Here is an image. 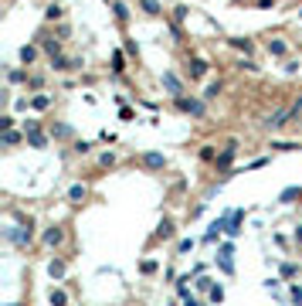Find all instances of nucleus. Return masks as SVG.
Here are the masks:
<instances>
[{
	"mask_svg": "<svg viewBox=\"0 0 302 306\" xmlns=\"http://www.w3.org/2000/svg\"><path fill=\"white\" fill-rule=\"evenodd\" d=\"M217 92H221V82H211V85L204 89V99H217Z\"/></svg>",
	"mask_w": 302,
	"mask_h": 306,
	"instance_id": "4be33fe9",
	"label": "nucleus"
},
{
	"mask_svg": "<svg viewBox=\"0 0 302 306\" xmlns=\"http://www.w3.org/2000/svg\"><path fill=\"white\" fill-rule=\"evenodd\" d=\"M112 14H116V21H129V7H126L123 0H116V4H112Z\"/></svg>",
	"mask_w": 302,
	"mask_h": 306,
	"instance_id": "9b49d317",
	"label": "nucleus"
},
{
	"mask_svg": "<svg viewBox=\"0 0 302 306\" xmlns=\"http://www.w3.org/2000/svg\"><path fill=\"white\" fill-rule=\"evenodd\" d=\"M295 242H302V225H299V228H295Z\"/></svg>",
	"mask_w": 302,
	"mask_h": 306,
	"instance_id": "c9c22d12",
	"label": "nucleus"
},
{
	"mask_svg": "<svg viewBox=\"0 0 302 306\" xmlns=\"http://www.w3.org/2000/svg\"><path fill=\"white\" fill-rule=\"evenodd\" d=\"M61 14H65V11H61V4H48L45 17H48V21H58V17H61Z\"/></svg>",
	"mask_w": 302,
	"mask_h": 306,
	"instance_id": "dca6fc26",
	"label": "nucleus"
},
{
	"mask_svg": "<svg viewBox=\"0 0 302 306\" xmlns=\"http://www.w3.org/2000/svg\"><path fill=\"white\" fill-rule=\"evenodd\" d=\"M177 109L180 113H187V116H194V119H204V102H197V99H187V95H177Z\"/></svg>",
	"mask_w": 302,
	"mask_h": 306,
	"instance_id": "f257e3e1",
	"label": "nucleus"
},
{
	"mask_svg": "<svg viewBox=\"0 0 302 306\" xmlns=\"http://www.w3.org/2000/svg\"><path fill=\"white\" fill-rule=\"evenodd\" d=\"M126 68V58H123V51H116V55H112V72H123Z\"/></svg>",
	"mask_w": 302,
	"mask_h": 306,
	"instance_id": "412c9836",
	"label": "nucleus"
},
{
	"mask_svg": "<svg viewBox=\"0 0 302 306\" xmlns=\"http://www.w3.org/2000/svg\"><path fill=\"white\" fill-rule=\"evenodd\" d=\"M27 136V147H34V150H45L48 147V136L41 133V129H34V133H24Z\"/></svg>",
	"mask_w": 302,
	"mask_h": 306,
	"instance_id": "6e6552de",
	"label": "nucleus"
},
{
	"mask_svg": "<svg viewBox=\"0 0 302 306\" xmlns=\"http://www.w3.org/2000/svg\"><path fill=\"white\" fill-rule=\"evenodd\" d=\"M143 167L146 170H163L167 167V157L163 153H143Z\"/></svg>",
	"mask_w": 302,
	"mask_h": 306,
	"instance_id": "423d86ee",
	"label": "nucleus"
},
{
	"mask_svg": "<svg viewBox=\"0 0 302 306\" xmlns=\"http://www.w3.org/2000/svg\"><path fill=\"white\" fill-rule=\"evenodd\" d=\"M183 306H201L197 299H191V296H183Z\"/></svg>",
	"mask_w": 302,
	"mask_h": 306,
	"instance_id": "f704fd0d",
	"label": "nucleus"
},
{
	"mask_svg": "<svg viewBox=\"0 0 302 306\" xmlns=\"http://www.w3.org/2000/svg\"><path fill=\"white\" fill-rule=\"evenodd\" d=\"M282 276H285V279H292V276H295V265H292V262H285V265H282Z\"/></svg>",
	"mask_w": 302,
	"mask_h": 306,
	"instance_id": "7c9ffc66",
	"label": "nucleus"
},
{
	"mask_svg": "<svg viewBox=\"0 0 302 306\" xmlns=\"http://www.w3.org/2000/svg\"><path fill=\"white\" fill-rule=\"evenodd\" d=\"M61 238H65V231H61L58 225H51V228L45 231V242H48V245H61Z\"/></svg>",
	"mask_w": 302,
	"mask_h": 306,
	"instance_id": "1a4fd4ad",
	"label": "nucleus"
},
{
	"mask_svg": "<svg viewBox=\"0 0 302 306\" xmlns=\"http://www.w3.org/2000/svg\"><path fill=\"white\" fill-rule=\"evenodd\" d=\"M41 45H45V51H48L51 58H55L58 51H61V45H58V41H41Z\"/></svg>",
	"mask_w": 302,
	"mask_h": 306,
	"instance_id": "b1692460",
	"label": "nucleus"
},
{
	"mask_svg": "<svg viewBox=\"0 0 302 306\" xmlns=\"http://www.w3.org/2000/svg\"><path fill=\"white\" fill-rule=\"evenodd\" d=\"M235 153H238V140H228V143H224V150L217 153V160H214V163H217V167H228V163L235 160Z\"/></svg>",
	"mask_w": 302,
	"mask_h": 306,
	"instance_id": "f03ea898",
	"label": "nucleus"
},
{
	"mask_svg": "<svg viewBox=\"0 0 302 306\" xmlns=\"http://www.w3.org/2000/svg\"><path fill=\"white\" fill-rule=\"evenodd\" d=\"M51 136H71V126H65V123H58L55 129H51Z\"/></svg>",
	"mask_w": 302,
	"mask_h": 306,
	"instance_id": "393cba45",
	"label": "nucleus"
},
{
	"mask_svg": "<svg viewBox=\"0 0 302 306\" xmlns=\"http://www.w3.org/2000/svg\"><path fill=\"white\" fill-rule=\"evenodd\" d=\"M85 187H82V184H71V187H68V201H85Z\"/></svg>",
	"mask_w": 302,
	"mask_h": 306,
	"instance_id": "ddd939ff",
	"label": "nucleus"
},
{
	"mask_svg": "<svg viewBox=\"0 0 302 306\" xmlns=\"http://www.w3.org/2000/svg\"><path fill=\"white\" fill-rule=\"evenodd\" d=\"M231 45H235V48H241L245 55H251V41H248V38H245V41H241V38H231Z\"/></svg>",
	"mask_w": 302,
	"mask_h": 306,
	"instance_id": "5701e85b",
	"label": "nucleus"
},
{
	"mask_svg": "<svg viewBox=\"0 0 302 306\" xmlns=\"http://www.w3.org/2000/svg\"><path fill=\"white\" fill-rule=\"evenodd\" d=\"M201 160H207V163H211V160H217V157H214V147H204L201 150Z\"/></svg>",
	"mask_w": 302,
	"mask_h": 306,
	"instance_id": "c85d7f7f",
	"label": "nucleus"
},
{
	"mask_svg": "<svg viewBox=\"0 0 302 306\" xmlns=\"http://www.w3.org/2000/svg\"><path fill=\"white\" fill-rule=\"evenodd\" d=\"M34 58H37V48H34V45H24L21 48V65H31Z\"/></svg>",
	"mask_w": 302,
	"mask_h": 306,
	"instance_id": "f8f14e48",
	"label": "nucleus"
},
{
	"mask_svg": "<svg viewBox=\"0 0 302 306\" xmlns=\"http://www.w3.org/2000/svg\"><path fill=\"white\" fill-rule=\"evenodd\" d=\"M157 238H163V242L173 238V221H170V218H163V221L157 225Z\"/></svg>",
	"mask_w": 302,
	"mask_h": 306,
	"instance_id": "9d476101",
	"label": "nucleus"
},
{
	"mask_svg": "<svg viewBox=\"0 0 302 306\" xmlns=\"http://www.w3.org/2000/svg\"><path fill=\"white\" fill-rule=\"evenodd\" d=\"M238 68H245V72H258V65H255V61H251V58H248V61H241V65H238Z\"/></svg>",
	"mask_w": 302,
	"mask_h": 306,
	"instance_id": "72a5a7b5",
	"label": "nucleus"
},
{
	"mask_svg": "<svg viewBox=\"0 0 302 306\" xmlns=\"http://www.w3.org/2000/svg\"><path fill=\"white\" fill-rule=\"evenodd\" d=\"M89 150H92L89 140H75V153H89Z\"/></svg>",
	"mask_w": 302,
	"mask_h": 306,
	"instance_id": "a878e982",
	"label": "nucleus"
},
{
	"mask_svg": "<svg viewBox=\"0 0 302 306\" xmlns=\"http://www.w3.org/2000/svg\"><path fill=\"white\" fill-rule=\"evenodd\" d=\"M31 106H34V109H48V106H51V95H34Z\"/></svg>",
	"mask_w": 302,
	"mask_h": 306,
	"instance_id": "6ab92c4d",
	"label": "nucleus"
},
{
	"mask_svg": "<svg viewBox=\"0 0 302 306\" xmlns=\"http://www.w3.org/2000/svg\"><path fill=\"white\" fill-rule=\"evenodd\" d=\"M4 143H7V147L21 143V133H17V129H4Z\"/></svg>",
	"mask_w": 302,
	"mask_h": 306,
	"instance_id": "a211bd4d",
	"label": "nucleus"
},
{
	"mask_svg": "<svg viewBox=\"0 0 302 306\" xmlns=\"http://www.w3.org/2000/svg\"><path fill=\"white\" fill-rule=\"evenodd\" d=\"M99 163H102V167H112V163H116V153H102Z\"/></svg>",
	"mask_w": 302,
	"mask_h": 306,
	"instance_id": "cd10ccee",
	"label": "nucleus"
},
{
	"mask_svg": "<svg viewBox=\"0 0 302 306\" xmlns=\"http://www.w3.org/2000/svg\"><path fill=\"white\" fill-rule=\"evenodd\" d=\"M163 85L170 89V95H173V99H177V95H183V82H180L173 72H163Z\"/></svg>",
	"mask_w": 302,
	"mask_h": 306,
	"instance_id": "39448f33",
	"label": "nucleus"
},
{
	"mask_svg": "<svg viewBox=\"0 0 302 306\" xmlns=\"http://www.w3.org/2000/svg\"><path fill=\"white\" fill-rule=\"evenodd\" d=\"M139 7H143V11L149 14V17H157V14H163V11H160V4H157V0H139Z\"/></svg>",
	"mask_w": 302,
	"mask_h": 306,
	"instance_id": "2eb2a0df",
	"label": "nucleus"
},
{
	"mask_svg": "<svg viewBox=\"0 0 302 306\" xmlns=\"http://www.w3.org/2000/svg\"><path fill=\"white\" fill-rule=\"evenodd\" d=\"M211 299H214V303H221V299H224V289H221V286H214V289H211Z\"/></svg>",
	"mask_w": 302,
	"mask_h": 306,
	"instance_id": "2f4dec72",
	"label": "nucleus"
},
{
	"mask_svg": "<svg viewBox=\"0 0 302 306\" xmlns=\"http://www.w3.org/2000/svg\"><path fill=\"white\" fill-rule=\"evenodd\" d=\"M231 255H235V245H221V252H217V262H221V269L231 276L235 272V262H231Z\"/></svg>",
	"mask_w": 302,
	"mask_h": 306,
	"instance_id": "20e7f679",
	"label": "nucleus"
},
{
	"mask_svg": "<svg viewBox=\"0 0 302 306\" xmlns=\"http://www.w3.org/2000/svg\"><path fill=\"white\" fill-rule=\"evenodd\" d=\"M269 51H272V55H285V51H289V48H285V41H269Z\"/></svg>",
	"mask_w": 302,
	"mask_h": 306,
	"instance_id": "aec40b11",
	"label": "nucleus"
},
{
	"mask_svg": "<svg viewBox=\"0 0 302 306\" xmlns=\"http://www.w3.org/2000/svg\"><path fill=\"white\" fill-rule=\"evenodd\" d=\"M48 272H51L55 279H61V276H65V262H61V259H51V262H48Z\"/></svg>",
	"mask_w": 302,
	"mask_h": 306,
	"instance_id": "4468645a",
	"label": "nucleus"
},
{
	"mask_svg": "<svg viewBox=\"0 0 302 306\" xmlns=\"http://www.w3.org/2000/svg\"><path fill=\"white\" fill-rule=\"evenodd\" d=\"M48 299H51V306H65L68 303V296L61 293V289H51V296H48Z\"/></svg>",
	"mask_w": 302,
	"mask_h": 306,
	"instance_id": "f3484780",
	"label": "nucleus"
},
{
	"mask_svg": "<svg viewBox=\"0 0 302 306\" xmlns=\"http://www.w3.org/2000/svg\"><path fill=\"white\" fill-rule=\"evenodd\" d=\"M11 82H14V85H17V82H24V72H21V68H11Z\"/></svg>",
	"mask_w": 302,
	"mask_h": 306,
	"instance_id": "473e14b6",
	"label": "nucleus"
},
{
	"mask_svg": "<svg viewBox=\"0 0 302 306\" xmlns=\"http://www.w3.org/2000/svg\"><path fill=\"white\" fill-rule=\"evenodd\" d=\"M187 75H191V79H204V75H207V61H204V58L187 61Z\"/></svg>",
	"mask_w": 302,
	"mask_h": 306,
	"instance_id": "0eeeda50",
	"label": "nucleus"
},
{
	"mask_svg": "<svg viewBox=\"0 0 302 306\" xmlns=\"http://www.w3.org/2000/svg\"><path fill=\"white\" fill-rule=\"evenodd\" d=\"M34 129H41V126H37V119H24V133H34Z\"/></svg>",
	"mask_w": 302,
	"mask_h": 306,
	"instance_id": "c756f323",
	"label": "nucleus"
},
{
	"mask_svg": "<svg viewBox=\"0 0 302 306\" xmlns=\"http://www.w3.org/2000/svg\"><path fill=\"white\" fill-rule=\"evenodd\" d=\"M241 221H245V211H228V228H224V235L235 238L241 231Z\"/></svg>",
	"mask_w": 302,
	"mask_h": 306,
	"instance_id": "7ed1b4c3",
	"label": "nucleus"
},
{
	"mask_svg": "<svg viewBox=\"0 0 302 306\" xmlns=\"http://www.w3.org/2000/svg\"><path fill=\"white\" fill-rule=\"evenodd\" d=\"M191 249H194V238H183V242L177 245V252H180V255H183V252H191Z\"/></svg>",
	"mask_w": 302,
	"mask_h": 306,
	"instance_id": "bb28decb",
	"label": "nucleus"
},
{
	"mask_svg": "<svg viewBox=\"0 0 302 306\" xmlns=\"http://www.w3.org/2000/svg\"><path fill=\"white\" fill-rule=\"evenodd\" d=\"M11 306H21V303H11Z\"/></svg>",
	"mask_w": 302,
	"mask_h": 306,
	"instance_id": "e433bc0d",
	"label": "nucleus"
}]
</instances>
